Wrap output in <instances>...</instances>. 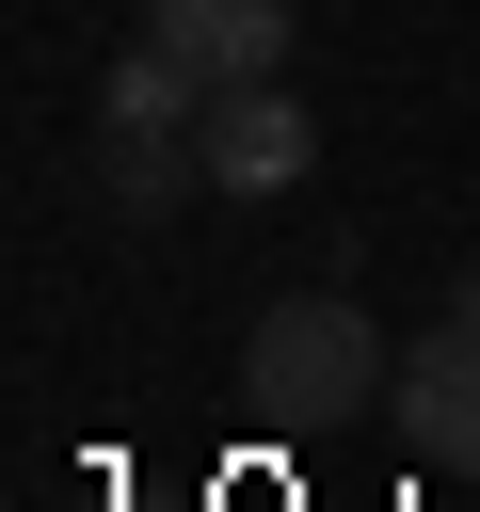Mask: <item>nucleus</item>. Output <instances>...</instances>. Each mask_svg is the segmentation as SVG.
<instances>
[{
	"instance_id": "nucleus-1",
	"label": "nucleus",
	"mask_w": 480,
	"mask_h": 512,
	"mask_svg": "<svg viewBox=\"0 0 480 512\" xmlns=\"http://www.w3.org/2000/svg\"><path fill=\"white\" fill-rule=\"evenodd\" d=\"M400 384V336L352 304V288H288V304H256V336H240V400L272 416V432H336V416H368Z\"/></svg>"
},
{
	"instance_id": "nucleus-2",
	"label": "nucleus",
	"mask_w": 480,
	"mask_h": 512,
	"mask_svg": "<svg viewBox=\"0 0 480 512\" xmlns=\"http://www.w3.org/2000/svg\"><path fill=\"white\" fill-rule=\"evenodd\" d=\"M384 416H400V448H416V464H480V320H432V336L400 352Z\"/></svg>"
},
{
	"instance_id": "nucleus-3",
	"label": "nucleus",
	"mask_w": 480,
	"mask_h": 512,
	"mask_svg": "<svg viewBox=\"0 0 480 512\" xmlns=\"http://www.w3.org/2000/svg\"><path fill=\"white\" fill-rule=\"evenodd\" d=\"M144 32L208 80V96H240V80H288V32H304V0H144Z\"/></svg>"
},
{
	"instance_id": "nucleus-4",
	"label": "nucleus",
	"mask_w": 480,
	"mask_h": 512,
	"mask_svg": "<svg viewBox=\"0 0 480 512\" xmlns=\"http://www.w3.org/2000/svg\"><path fill=\"white\" fill-rule=\"evenodd\" d=\"M208 192H288L304 160H320V112L288 96V80H240V96H208Z\"/></svg>"
},
{
	"instance_id": "nucleus-5",
	"label": "nucleus",
	"mask_w": 480,
	"mask_h": 512,
	"mask_svg": "<svg viewBox=\"0 0 480 512\" xmlns=\"http://www.w3.org/2000/svg\"><path fill=\"white\" fill-rule=\"evenodd\" d=\"M96 128H208V80H192L160 32H128V48L96 64Z\"/></svg>"
},
{
	"instance_id": "nucleus-6",
	"label": "nucleus",
	"mask_w": 480,
	"mask_h": 512,
	"mask_svg": "<svg viewBox=\"0 0 480 512\" xmlns=\"http://www.w3.org/2000/svg\"><path fill=\"white\" fill-rule=\"evenodd\" d=\"M448 320H480V256H464V272H448Z\"/></svg>"
}]
</instances>
